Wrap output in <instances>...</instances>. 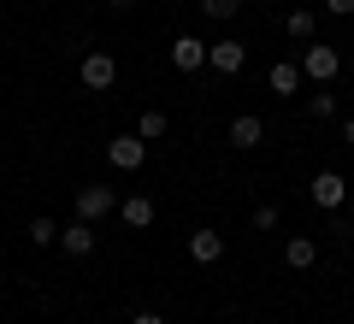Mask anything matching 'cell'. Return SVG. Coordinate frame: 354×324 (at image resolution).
Listing matches in <instances>:
<instances>
[{
    "label": "cell",
    "instance_id": "13",
    "mask_svg": "<svg viewBox=\"0 0 354 324\" xmlns=\"http://www.w3.org/2000/svg\"><path fill=\"white\" fill-rule=\"evenodd\" d=\"M283 30H290L295 41H313V30H319V18H313V6H295V12L283 18Z\"/></svg>",
    "mask_w": 354,
    "mask_h": 324
},
{
    "label": "cell",
    "instance_id": "3",
    "mask_svg": "<svg viewBox=\"0 0 354 324\" xmlns=\"http://www.w3.org/2000/svg\"><path fill=\"white\" fill-rule=\"evenodd\" d=\"M113 83H118V59H113V53H101V48L83 53V88L101 95V88H113Z\"/></svg>",
    "mask_w": 354,
    "mask_h": 324
},
{
    "label": "cell",
    "instance_id": "21",
    "mask_svg": "<svg viewBox=\"0 0 354 324\" xmlns=\"http://www.w3.org/2000/svg\"><path fill=\"white\" fill-rule=\"evenodd\" d=\"M130 324H165V318H160V312H136V318H130Z\"/></svg>",
    "mask_w": 354,
    "mask_h": 324
},
{
    "label": "cell",
    "instance_id": "1",
    "mask_svg": "<svg viewBox=\"0 0 354 324\" xmlns=\"http://www.w3.org/2000/svg\"><path fill=\"white\" fill-rule=\"evenodd\" d=\"M301 77H313L319 88L337 83V77H342V53L330 48V41H307V48H301Z\"/></svg>",
    "mask_w": 354,
    "mask_h": 324
},
{
    "label": "cell",
    "instance_id": "12",
    "mask_svg": "<svg viewBox=\"0 0 354 324\" xmlns=\"http://www.w3.org/2000/svg\"><path fill=\"white\" fill-rule=\"evenodd\" d=\"M283 260H290L295 271H307V265H319V242L313 236H290L283 242Z\"/></svg>",
    "mask_w": 354,
    "mask_h": 324
},
{
    "label": "cell",
    "instance_id": "5",
    "mask_svg": "<svg viewBox=\"0 0 354 324\" xmlns=\"http://www.w3.org/2000/svg\"><path fill=\"white\" fill-rule=\"evenodd\" d=\"M106 160H113L118 171H142V160H148V142H142V136H118V142H106Z\"/></svg>",
    "mask_w": 354,
    "mask_h": 324
},
{
    "label": "cell",
    "instance_id": "18",
    "mask_svg": "<svg viewBox=\"0 0 354 324\" xmlns=\"http://www.w3.org/2000/svg\"><path fill=\"white\" fill-rule=\"evenodd\" d=\"M201 12H207V18H236L242 0H201Z\"/></svg>",
    "mask_w": 354,
    "mask_h": 324
},
{
    "label": "cell",
    "instance_id": "4",
    "mask_svg": "<svg viewBox=\"0 0 354 324\" xmlns=\"http://www.w3.org/2000/svg\"><path fill=\"white\" fill-rule=\"evenodd\" d=\"M207 65H213V71L218 77H236L242 71V65H248V48H242V41H207Z\"/></svg>",
    "mask_w": 354,
    "mask_h": 324
},
{
    "label": "cell",
    "instance_id": "10",
    "mask_svg": "<svg viewBox=\"0 0 354 324\" xmlns=\"http://www.w3.org/2000/svg\"><path fill=\"white\" fill-rule=\"evenodd\" d=\"M118 218H124V230H148V225H153V200H148V195L118 200Z\"/></svg>",
    "mask_w": 354,
    "mask_h": 324
},
{
    "label": "cell",
    "instance_id": "22",
    "mask_svg": "<svg viewBox=\"0 0 354 324\" xmlns=\"http://www.w3.org/2000/svg\"><path fill=\"white\" fill-rule=\"evenodd\" d=\"M342 142H348V148H354V118H342Z\"/></svg>",
    "mask_w": 354,
    "mask_h": 324
},
{
    "label": "cell",
    "instance_id": "11",
    "mask_svg": "<svg viewBox=\"0 0 354 324\" xmlns=\"http://www.w3.org/2000/svg\"><path fill=\"white\" fill-rule=\"evenodd\" d=\"M189 254H195L201 265H218V260H225V236H218V230H195V236H189Z\"/></svg>",
    "mask_w": 354,
    "mask_h": 324
},
{
    "label": "cell",
    "instance_id": "8",
    "mask_svg": "<svg viewBox=\"0 0 354 324\" xmlns=\"http://www.w3.org/2000/svg\"><path fill=\"white\" fill-rule=\"evenodd\" d=\"M171 65H177V71H201V65H207V41L201 36H177L171 41Z\"/></svg>",
    "mask_w": 354,
    "mask_h": 324
},
{
    "label": "cell",
    "instance_id": "20",
    "mask_svg": "<svg viewBox=\"0 0 354 324\" xmlns=\"http://www.w3.org/2000/svg\"><path fill=\"white\" fill-rule=\"evenodd\" d=\"M325 12L330 18H354V0H325Z\"/></svg>",
    "mask_w": 354,
    "mask_h": 324
},
{
    "label": "cell",
    "instance_id": "14",
    "mask_svg": "<svg viewBox=\"0 0 354 324\" xmlns=\"http://www.w3.org/2000/svg\"><path fill=\"white\" fill-rule=\"evenodd\" d=\"M295 88H301V65H272V95H295Z\"/></svg>",
    "mask_w": 354,
    "mask_h": 324
},
{
    "label": "cell",
    "instance_id": "16",
    "mask_svg": "<svg viewBox=\"0 0 354 324\" xmlns=\"http://www.w3.org/2000/svg\"><path fill=\"white\" fill-rule=\"evenodd\" d=\"M30 242H36V248H53V242H59V225H53V218H30Z\"/></svg>",
    "mask_w": 354,
    "mask_h": 324
},
{
    "label": "cell",
    "instance_id": "9",
    "mask_svg": "<svg viewBox=\"0 0 354 324\" xmlns=\"http://www.w3.org/2000/svg\"><path fill=\"white\" fill-rule=\"evenodd\" d=\"M59 248L71 254V260H88V254H95V225H83V218L65 225V230H59Z\"/></svg>",
    "mask_w": 354,
    "mask_h": 324
},
{
    "label": "cell",
    "instance_id": "15",
    "mask_svg": "<svg viewBox=\"0 0 354 324\" xmlns=\"http://www.w3.org/2000/svg\"><path fill=\"white\" fill-rule=\"evenodd\" d=\"M307 113H313L319 124H325V118H337V95H330V88H313V95H307Z\"/></svg>",
    "mask_w": 354,
    "mask_h": 324
},
{
    "label": "cell",
    "instance_id": "24",
    "mask_svg": "<svg viewBox=\"0 0 354 324\" xmlns=\"http://www.w3.org/2000/svg\"><path fill=\"white\" fill-rule=\"evenodd\" d=\"M106 6H136V0H106Z\"/></svg>",
    "mask_w": 354,
    "mask_h": 324
},
{
    "label": "cell",
    "instance_id": "2",
    "mask_svg": "<svg viewBox=\"0 0 354 324\" xmlns=\"http://www.w3.org/2000/svg\"><path fill=\"white\" fill-rule=\"evenodd\" d=\"M106 212H118V189H106V183H83L77 189V218H83V225L106 218Z\"/></svg>",
    "mask_w": 354,
    "mask_h": 324
},
{
    "label": "cell",
    "instance_id": "7",
    "mask_svg": "<svg viewBox=\"0 0 354 324\" xmlns=\"http://www.w3.org/2000/svg\"><path fill=\"white\" fill-rule=\"evenodd\" d=\"M225 142H230V148H242V153H248V148H260V142H266V124H260L254 113H242V118H230Z\"/></svg>",
    "mask_w": 354,
    "mask_h": 324
},
{
    "label": "cell",
    "instance_id": "19",
    "mask_svg": "<svg viewBox=\"0 0 354 324\" xmlns=\"http://www.w3.org/2000/svg\"><path fill=\"white\" fill-rule=\"evenodd\" d=\"M278 225V200H266V207H254V230H272Z\"/></svg>",
    "mask_w": 354,
    "mask_h": 324
},
{
    "label": "cell",
    "instance_id": "23",
    "mask_svg": "<svg viewBox=\"0 0 354 324\" xmlns=\"http://www.w3.org/2000/svg\"><path fill=\"white\" fill-rule=\"evenodd\" d=\"M342 207H348V212H354V183H348V200H342Z\"/></svg>",
    "mask_w": 354,
    "mask_h": 324
},
{
    "label": "cell",
    "instance_id": "17",
    "mask_svg": "<svg viewBox=\"0 0 354 324\" xmlns=\"http://www.w3.org/2000/svg\"><path fill=\"white\" fill-rule=\"evenodd\" d=\"M136 136H142V142H160V136H165V113H142Z\"/></svg>",
    "mask_w": 354,
    "mask_h": 324
},
{
    "label": "cell",
    "instance_id": "6",
    "mask_svg": "<svg viewBox=\"0 0 354 324\" xmlns=\"http://www.w3.org/2000/svg\"><path fill=\"white\" fill-rule=\"evenodd\" d=\"M307 195H313V207H325V212H337L342 200H348V183H342L337 171H319V177H313V189H307Z\"/></svg>",
    "mask_w": 354,
    "mask_h": 324
}]
</instances>
